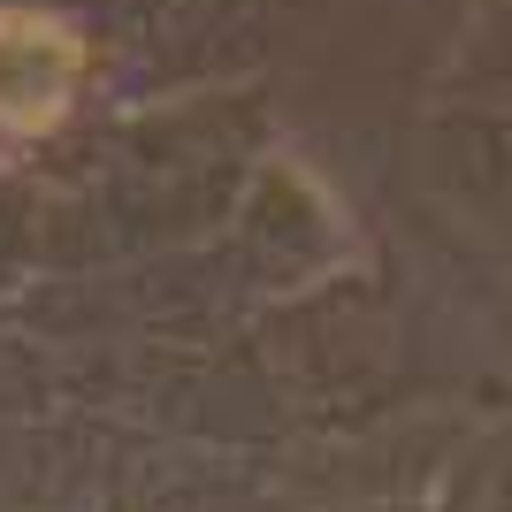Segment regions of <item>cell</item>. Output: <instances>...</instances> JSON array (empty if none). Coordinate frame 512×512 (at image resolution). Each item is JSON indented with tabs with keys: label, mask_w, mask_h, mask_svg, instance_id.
<instances>
[{
	"label": "cell",
	"mask_w": 512,
	"mask_h": 512,
	"mask_svg": "<svg viewBox=\"0 0 512 512\" xmlns=\"http://www.w3.org/2000/svg\"><path fill=\"white\" fill-rule=\"evenodd\" d=\"M85 39L62 16L39 8H0V130L39 138L69 115V92L85 85Z\"/></svg>",
	"instance_id": "obj_1"
}]
</instances>
